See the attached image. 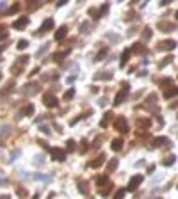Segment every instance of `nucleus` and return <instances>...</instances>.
<instances>
[{"label":"nucleus","mask_w":178,"mask_h":199,"mask_svg":"<svg viewBox=\"0 0 178 199\" xmlns=\"http://www.w3.org/2000/svg\"><path fill=\"white\" fill-rule=\"evenodd\" d=\"M110 117H112V114H110V112H105V116H103V119H102V123H100V126H102V128H105Z\"/></svg>","instance_id":"15"},{"label":"nucleus","mask_w":178,"mask_h":199,"mask_svg":"<svg viewBox=\"0 0 178 199\" xmlns=\"http://www.w3.org/2000/svg\"><path fill=\"white\" fill-rule=\"evenodd\" d=\"M128 89H130V85H126V84H123V89L118 93V96H116V100H114V105H119L123 100H125V96L128 94Z\"/></svg>","instance_id":"3"},{"label":"nucleus","mask_w":178,"mask_h":199,"mask_svg":"<svg viewBox=\"0 0 178 199\" xmlns=\"http://www.w3.org/2000/svg\"><path fill=\"white\" fill-rule=\"evenodd\" d=\"M27 23H29V16H21L20 20H16V21H14V29H16V30H21V29H23Z\"/></svg>","instance_id":"6"},{"label":"nucleus","mask_w":178,"mask_h":199,"mask_svg":"<svg viewBox=\"0 0 178 199\" xmlns=\"http://www.w3.org/2000/svg\"><path fill=\"white\" fill-rule=\"evenodd\" d=\"M103 162H105V157H103V155H100L96 160L89 162V167H100V165H103Z\"/></svg>","instance_id":"8"},{"label":"nucleus","mask_w":178,"mask_h":199,"mask_svg":"<svg viewBox=\"0 0 178 199\" xmlns=\"http://www.w3.org/2000/svg\"><path fill=\"white\" fill-rule=\"evenodd\" d=\"M174 48V41H164L160 45V50H173Z\"/></svg>","instance_id":"12"},{"label":"nucleus","mask_w":178,"mask_h":199,"mask_svg":"<svg viewBox=\"0 0 178 199\" xmlns=\"http://www.w3.org/2000/svg\"><path fill=\"white\" fill-rule=\"evenodd\" d=\"M128 57H130V52H128V50H125V52H123V57H121V62H119V64H121V68H123V66L126 64Z\"/></svg>","instance_id":"16"},{"label":"nucleus","mask_w":178,"mask_h":199,"mask_svg":"<svg viewBox=\"0 0 178 199\" xmlns=\"http://www.w3.org/2000/svg\"><path fill=\"white\" fill-rule=\"evenodd\" d=\"M0 199H11L9 195H2V197H0Z\"/></svg>","instance_id":"30"},{"label":"nucleus","mask_w":178,"mask_h":199,"mask_svg":"<svg viewBox=\"0 0 178 199\" xmlns=\"http://www.w3.org/2000/svg\"><path fill=\"white\" fill-rule=\"evenodd\" d=\"M125 192H126V190H125V188H121V190H118V194H116V195H114V199H121V197H123V195H125Z\"/></svg>","instance_id":"25"},{"label":"nucleus","mask_w":178,"mask_h":199,"mask_svg":"<svg viewBox=\"0 0 178 199\" xmlns=\"http://www.w3.org/2000/svg\"><path fill=\"white\" fill-rule=\"evenodd\" d=\"M73 96H75V89H70V91H66L64 100H70V98H73Z\"/></svg>","instance_id":"21"},{"label":"nucleus","mask_w":178,"mask_h":199,"mask_svg":"<svg viewBox=\"0 0 178 199\" xmlns=\"http://www.w3.org/2000/svg\"><path fill=\"white\" fill-rule=\"evenodd\" d=\"M137 123H139L141 126H150V121H148V119H139Z\"/></svg>","instance_id":"27"},{"label":"nucleus","mask_w":178,"mask_h":199,"mask_svg":"<svg viewBox=\"0 0 178 199\" xmlns=\"http://www.w3.org/2000/svg\"><path fill=\"white\" fill-rule=\"evenodd\" d=\"M78 185H80V192H87V181L84 183L82 180H78Z\"/></svg>","instance_id":"22"},{"label":"nucleus","mask_w":178,"mask_h":199,"mask_svg":"<svg viewBox=\"0 0 178 199\" xmlns=\"http://www.w3.org/2000/svg\"><path fill=\"white\" fill-rule=\"evenodd\" d=\"M0 78H2V73H0Z\"/></svg>","instance_id":"32"},{"label":"nucleus","mask_w":178,"mask_h":199,"mask_svg":"<svg viewBox=\"0 0 178 199\" xmlns=\"http://www.w3.org/2000/svg\"><path fill=\"white\" fill-rule=\"evenodd\" d=\"M95 78L96 80H110V78H112V75H110L109 71H103V75H96Z\"/></svg>","instance_id":"14"},{"label":"nucleus","mask_w":178,"mask_h":199,"mask_svg":"<svg viewBox=\"0 0 178 199\" xmlns=\"http://www.w3.org/2000/svg\"><path fill=\"white\" fill-rule=\"evenodd\" d=\"M96 183H98V187H100V185H105V183H107V176H98V178H96Z\"/></svg>","instance_id":"20"},{"label":"nucleus","mask_w":178,"mask_h":199,"mask_svg":"<svg viewBox=\"0 0 178 199\" xmlns=\"http://www.w3.org/2000/svg\"><path fill=\"white\" fill-rule=\"evenodd\" d=\"M48 151L52 153L54 160H59V162H64V160H66V153H64L62 149H57V148H50Z\"/></svg>","instance_id":"1"},{"label":"nucleus","mask_w":178,"mask_h":199,"mask_svg":"<svg viewBox=\"0 0 178 199\" xmlns=\"http://www.w3.org/2000/svg\"><path fill=\"white\" fill-rule=\"evenodd\" d=\"M110 148H112V151H119L123 148V139H114L110 142Z\"/></svg>","instance_id":"7"},{"label":"nucleus","mask_w":178,"mask_h":199,"mask_svg":"<svg viewBox=\"0 0 178 199\" xmlns=\"http://www.w3.org/2000/svg\"><path fill=\"white\" fill-rule=\"evenodd\" d=\"M116 167H118V160H112V162L109 164V172H110V171H114Z\"/></svg>","instance_id":"24"},{"label":"nucleus","mask_w":178,"mask_h":199,"mask_svg":"<svg viewBox=\"0 0 178 199\" xmlns=\"http://www.w3.org/2000/svg\"><path fill=\"white\" fill-rule=\"evenodd\" d=\"M27 46H29V43H27L25 39H20V41H18V48H20V50H25Z\"/></svg>","instance_id":"19"},{"label":"nucleus","mask_w":178,"mask_h":199,"mask_svg":"<svg viewBox=\"0 0 178 199\" xmlns=\"http://www.w3.org/2000/svg\"><path fill=\"white\" fill-rule=\"evenodd\" d=\"M159 29H160L162 32H171V30L174 29V25H171V23H166V21H162V23H159Z\"/></svg>","instance_id":"11"},{"label":"nucleus","mask_w":178,"mask_h":199,"mask_svg":"<svg viewBox=\"0 0 178 199\" xmlns=\"http://www.w3.org/2000/svg\"><path fill=\"white\" fill-rule=\"evenodd\" d=\"M66 34H68V29H66V27H61V29L55 32V39H57V41H61V39H64V37H66Z\"/></svg>","instance_id":"9"},{"label":"nucleus","mask_w":178,"mask_h":199,"mask_svg":"<svg viewBox=\"0 0 178 199\" xmlns=\"http://www.w3.org/2000/svg\"><path fill=\"white\" fill-rule=\"evenodd\" d=\"M34 112V105H27L25 108H23V112H21V114H25V116H30Z\"/></svg>","instance_id":"17"},{"label":"nucleus","mask_w":178,"mask_h":199,"mask_svg":"<svg viewBox=\"0 0 178 199\" xmlns=\"http://www.w3.org/2000/svg\"><path fill=\"white\" fill-rule=\"evenodd\" d=\"M43 100H44V105L50 107V108L57 107V103H59V101H57V98H55L54 94H50V93H48V94H44V96H43Z\"/></svg>","instance_id":"4"},{"label":"nucleus","mask_w":178,"mask_h":199,"mask_svg":"<svg viewBox=\"0 0 178 199\" xmlns=\"http://www.w3.org/2000/svg\"><path fill=\"white\" fill-rule=\"evenodd\" d=\"M114 128H118L119 131H128V128H126V119H125V117H118V119L114 121Z\"/></svg>","instance_id":"5"},{"label":"nucleus","mask_w":178,"mask_h":199,"mask_svg":"<svg viewBox=\"0 0 178 199\" xmlns=\"http://www.w3.org/2000/svg\"><path fill=\"white\" fill-rule=\"evenodd\" d=\"M7 36H9V34H7V32H2V34H0V39H6V37H7Z\"/></svg>","instance_id":"29"},{"label":"nucleus","mask_w":178,"mask_h":199,"mask_svg":"<svg viewBox=\"0 0 178 199\" xmlns=\"http://www.w3.org/2000/svg\"><path fill=\"white\" fill-rule=\"evenodd\" d=\"M169 141L166 139V137H159V139H155V146H159V148H162V146H166Z\"/></svg>","instance_id":"13"},{"label":"nucleus","mask_w":178,"mask_h":199,"mask_svg":"<svg viewBox=\"0 0 178 199\" xmlns=\"http://www.w3.org/2000/svg\"><path fill=\"white\" fill-rule=\"evenodd\" d=\"M68 149H71V151L75 149V142L73 141H68Z\"/></svg>","instance_id":"28"},{"label":"nucleus","mask_w":178,"mask_h":199,"mask_svg":"<svg viewBox=\"0 0 178 199\" xmlns=\"http://www.w3.org/2000/svg\"><path fill=\"white\" fill-rule=\"evenodd\" d=\"M105 53H107V48H103V50L96 55V60H102V57H105Z\"/></svg>","instance_id":"26"},{"label":"nucleus","mask_w":178,"mask_h":199,"mask_svg":"<svg viewBox=\"0 0 178 199\" xmlns=\"http://www.w3.org/2000/svg\"><path fill=\"white\" fill-rule=\"evenodd\" d=\"M164 96H166V98H171V96H176V87H173V89H167V91L164 93Z\"/></svg>","instance_id":"18"},{"label":"nucleus","mask_w":178,"mask_h":199,"mask_svg":"<svg viewBox=\"0 0 178 199\" xmlns=\"http://www.w3.org/2000/svg\"><path fill=\"white\" fill-rule=\"evenodd\" d=\"M150 37H151V30H150V29H144V36H143V39L148 41Z\"/></svg>","instance_id":"23"},{"label":"nucleus","mask_w":178,"mask_h":199,"mask_svg":"<svg viewBox=\"0 0 178 199\" xmlns=\"http://www.w3.org/2000/svg\"><path fill=\"white\" fill-rule=\"evenodd\" d=\"M141 181H143V176H141V174H137V176H134V178H132V180L128 181V187H126L125 190H130V192H134V190L137 188V185H139Z\"/></svg>","instance_id":"2"},{"label":"nucleus","mask_w":178,"mask_h":199,"mask_svg":"<svg viewBox=\"0 0 178 199\" xmlns=\"http://www.w3.org/2000/svg\"><path fill=\"white\" fill-rule=\"evenodd\" d=\"M52 27H54V20H47V21H44V23L41 25V29H39V30H41V32H48Z\"/></svg>","instance_id":"10"},{"label":"nucleus","mask_w":178,"mask_h":199,"mask_svg":"<svg viewBox=\"0 0 178 199\" xmlns=\"http://www.w3.org/2000/svg\"><path fill=\"white\" fill-rule=\"evenodd\" d=\"M32 199H39V195H34V197H32Z\"/></svg>","instance_id":"31"}]
</instances>
